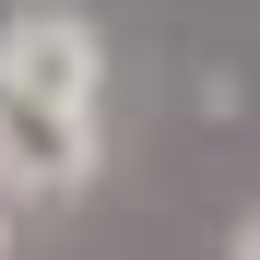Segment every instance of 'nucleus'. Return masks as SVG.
I'll return each mask as SVG.
<instances>
[{"mask_svg": "<svg viewBox=\"0 0 260 260\" xmlns=\"http://www.w3.org/2000/svg\"><path fill=\"white\" fill-rule=\"evenodd\" d=\"M225 260H260V213H248V225H237V237H225Z\"/></svg>", "mask_w": 260, "mask_h": 260, "instance_id": "f03ea898", "label": "nucleus"}, {"mask_svg": "<svg viewBox=\"0 0 260 260\" xmlns=\"http://www.w3.org/2000/svg\"><path fill=\"white\" fill-rule=\"evenodd\" d=\"M0 83L59 118H107V36L71 0H12L0 12Z\"/></svg>", "mask_w": 260, "mask_h": 260, "instance_id": "f257e3e1", "label": "nucleus"}, {"mask_svg": "<svg viewBox=\"0 0 260 260\" xmlns=\"http://www.w3.org/2000/svg\"><path fill=\"white\" fill-rule=\"evenodd\" d=\"M0 260H12V201H0Z\"/></svg>", "mask_w": 260, "mask_h": 260, "instance_id": "7ed1b4c3", "label": "nucleus"}]
</instances>
